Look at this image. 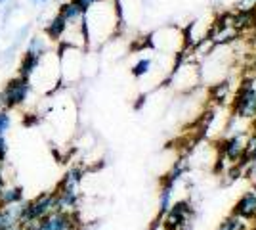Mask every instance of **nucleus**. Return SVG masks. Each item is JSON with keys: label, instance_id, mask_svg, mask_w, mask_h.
I'll list each match as a JSON object with an SVG mask.
<instances>
[{"label": "nucleus", "instance_id": "obj_17", "mask_svg": "<svg viewBox=\"0 0 256 230\" xmlns=\"http://www.w3.org/2000/svg\"><path fill=\"white\" fill-rule=\"evenodd\" d=\"M12 127V115L8 110H0V134H6Z\"/></svg>", "mask_w": 256, "mask_h": 230}, {"label": "nucleus", "instance_id": "obj_15", "mask_svg": "<svg viewBox=\"0 0 256 230\" xmlns=\"http://www.w3.org/2000/svg\"><path fill=\"white\" fill-rule=\"evenodd\" d=\"M151 67H153V60H151V58H142V60H138V62L134 64V67H132V75L134 77L148 75L151 71Z\"/></svg>", "mask_w": 256, "mask_h": 230}, {"label": "nucleus", "instance_id": "obj_19", "mask_svg": "<svg viewBox=\"0 0 256 230\" xmlns=\"http://www.w3.org/2000/svg\"><path fill=\"white\" fill-rule=\"evenodd\" d=\"M73 2H75L76 6H78L82 12H86L88 8H92V6H94L98 0H73Z\"/></svg>", "mask_w": 256, "mask_h": 230}, {"label": "nucleus", "instance_id": "obj_7", "mask_svg": "<svg viewBox=\"0 0 256 230\" xmlns=\"http://www.w3.org/2000/svg\"><path fill=\"white\" fill-rule=\"evenodd\" d=\"M190 213L192 209L188 203H176L168 209V213L164 215V222L168 230H180L190 222Z\"/></svg>", "mask_w": 256, "mask_h": 230}, {"label": "nucleus", "instance_id": "obj_1", "mask_svg": "<svg viewBox=\"0 0 256 230\" xmlns=\"http://www.w3.org/2000/svg\"><path fill=\"white\" fill-rule=\"evenodd\" d=\"M122 22L118 0H98L84 12V29L88 44H100L117 31Z\"/></svg>", "mask_w": 256, "mask_h": 230}, {"label": "nucleus", "instance_id": "obj_5", "mask_svg": "<svg viewBox=\"0 0 256 230\" xmlns=\"http://www.w3.org/2000/svg\"><path fill=\"white\" fill-rule=\"evenodd\" d=\"M234 111L239 117H254L256 115V87L254 81H246L243 83L237 94H235Z\"/></svg>", "mask_w": 256, "mask_h": 230}, {"label": "nucleus", "instance_id": "obj_8", "mask_svg": "<svg viewBox=\"0 0 256 230\" xmlns=\"http://www.w3.org/2000/svg\"><path fill=\"white\" fill-rule=\"evenodd\" d=\"M234 215L241 219H254L256 217V192H246L235 205Z\"/></svg>", "mask_w": 256, "mask_h": 230}, {"label": "nucleus", "instance_id": "obj_2", "mask_svg": "<svg viewBox=\"0 0 256 230\" xmlns=\"http://www.w3.org/2000/svg\"><path fill=\"white\" fill-rule=\"evenodd\" d=\"M32 92V85L29 79L25 77H14L10 79L4 88L0 90V106L4 110H14V108H20L23 106L27 100H29V94Z\"/></svg>", "mask_w": 256, "mask_h": 230}, {"label": "nucleus", "instance_id": "obj_3", "mask_svg": "<svg viewBox=\"0 0 256 230\" xmlns=\"http://www.w3.org/2000/svg\"><path fill=\"white\" fill-rule=\"evenodd\" d=\"M82 73V48L64 46L60 48V75L65 83H75Z\"/></svg>", "mask_w": 256, "mask_h": 230}, {"label": "nucleus", "instance_id": "obj_20", "mask_svg": "<svg viewBox=\"0 0 256 230\" xmlns=\"http://www.w3.org/2000/svg\"><path fill=\"white\" fill-rule=\"evenodd\" d=\"M241 10L243 12H248V10H254L256 8V0H241Z\"/></svg>", "mask_w": 256, "mask_h": 230}, {"label": "nucleus", "instance_id": "obj_13", "mask_svg": "<svg viewBox=\"0 0 256 230\" xmlns=\"http://www.w3.org/2000/svg\"><path fill=\"white\" fill-rule=\"evenodd\" d=\"M60 14L64 16V20L67 22V25H71V23H80L82 20H84V12L76 6L73 0H71V2H65V4H62Z\"/></svg>", "mask_w": 256, "mask_h": 230}, {"label": "nucleus", "instance_id": "obj_16", "mask_svg": "<svg viewBox=\"0 0 256 230\" xmlns=\"http://www.w3.org/2000/svg\"><path fill=\"white\" fill-rule=\"evenodd\" d=\"M243 219L241 217H237V215H232V217H228V219L220 224V228L218 230H243Z\"/></svg>", "mask_w": 256, "mask_h": 230}, {"label": "nucleus", "instance_id": "obj_6", "mask_svg": "<svg viewBox=\"0 0 256 230\" xmlns=\"http://www.w3.org/2000/svg\"><path fill=\"white\" fill-rule=\"evenodd\" d=\"M75 224L73 211H52L38 220V230H75Z\"/></svg>", "mask_w": 256, "mask_h": 230}, {"label": "nucleus", "instance_id": "obj_14", "mask_svg": "<svg viewBox=\"0 0 256 230\" xmlns=\"http://www.w3.org/2000/svg\"><path fill=\"white\" fill-rule=\"evenodd\" d=\"M40 64V58L38 56H32V54H23L22 62H20V71H18V75L20 77H25V79H29L31 81L32 73L36 71V67Z\"/></svg>", "mask_w": 256, "mask_h": 230}, {"label": "nucleus", "instance_id": "obj_10", "mask_svg": "<svg viewBox=\"0 0 256 230\" xmlns=\"http://www.w3.org/2000/svg\"><path fill=\"white\" fill-rule=\"evenodd\" d=\"M65 29H67V22L64 20V16L58 12L56 16H54L50 22L46 23V27H44V35L54 41V43H60L62 41V37H64Z\"/></svg>", "mask_w": 256, "mask_h": 230}, {"label": "nucleus", "instance_id": "obj_11", "mask_svg": "<svg viewBox=\"0 0 256 230\" xmlns=\"http://www.w3.org/2000/svg\"><path fill=\"white\" fill-rule=\"evenodd\" d=\"M222 152H224V155L230 161H241L243 159V153H245V144H243V140L239 136H234V138H230L224 144Z\"/></svg>", "mask_w": 256, "mask_h": 230}, {"label": "nucleus", "instance_id": "obj_18", "mask_svg": "<svg viewBox=\"0 0 256 230\" xmlns=\"http://www.w3.org/2000/svg\"><path fill=\"white\" fill-rule=\"evenodd\" d=\"M8 157V140L6 134H0V163H4Z\"/></svg>", "mask_w": 256, "mask_h": 230}, {"label": "nucleus", "instance_id": "obj_24", "mask_svg": "<svg viewBox=\"0 0 256 230\" xmlns=\"http://www.w3.org/2000/svg\"><path fill=\"white\" fill-rule=\"evenodd\" d=\"M0 167H2V163H0Z\"/></svg>", "mask_w": 256, "mask_h": 230}, {"label": "nucleus", "instance_id": "obj_9", "mask_svg": "<svg viewBox=\"0 0 256 230\" xmlns=\"http://www.w3.org/2000/svg\"><path fill=\"white\" fill-rule=\"evenodd\" d=\"M25 52L42 58L46 52H50V39H48L46 35H32V37H27Z\"/></svg>", "mask_w": 256, "mask_h": 230}, {"label": "nucleus", "instance_id": "obj_21", "mask_svg": "<svg viewBox=\"0 0 256 230\" xmlns=\"http://www.w3.org/2000/svg\"><path fill=\"white\" fill-rule=\"evenodd\" d=\"M31 4H34V6H44V4H48L50 0H29Z\"/></svg>", "mask_w": 256, "mask_h": 230}, {"label": "nucleus", "instance_id": "obj_23", "mask_svg": "<svg viewBox=\"0 0 256 230\" xmlns=\"http://www.w3.org/2000/svg\"><path fill=\"white\" fill-rule=\"evenodd\" d=\"M6 2H8V0H0V6H4V4H6Z\"/></svg>", "mask_w": 256, "mask_h": 230}, {"label": "nucleus", "instance_id": "obj_4", "mask_svg": "<svg viewBox=\"0 0 256 230\" xmlns=\"http://www.w3.org/2000/svg\"><path fill=\"white\" fill-rule=\"evenodd\" d=\"M52 211H56V192H44L31 201H23V213L20 224L40 220Z\"/></svg>", "mask_w": 256, "mask_h": 230}, {"label": "nucleus", "instance_id": "obj_22", "mask_svg": "<svg viewBox=\"0 0 256 230\" xmlns=\"http://www.w3.org/2000/svg\"><path fill=\"white\" fill-rule=\"evenodd\" d=\"M4 184H6V182H4V178H2V167H0V192H2Z\"/></svg>", "mask_w": 256, "mask_h": 230}, {"label": "nucleus", "instance_id": "obj_12", "mask_svg": "<svg viewBox=\"0 0 256 230\" xmlns=\"http://www.w3.org/2000/svg\"><path fill=\"white\" fill-rule=\"evenodd\" d=\"M23 199V188L22 186H6L0 192V207H8L14 203H22Z\"/></svg>", "mask_w": 256, "mask_h": 230}]
</instances>
